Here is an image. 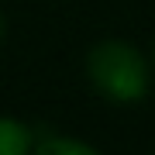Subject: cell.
<instances>
[{
  "label": "cell",
  "instance_id": "2",
  "mask_svg": "<svg viewBox=\"0 0 155 155\" xmlns=\"http://www.w3.org/2000/svg\"><path fill=\"white\" fill-rule=\"evenodd\" d=\"M24 152H35L31 127L11 117H0V155H24Z\"/></svg>",
  "mask_w": 155,
  "mask_h": 155
},
{
  "label": "cell",
  "instance_id": "3",
  "mask_svg": "<svg viewBox=\"0 0 155 155\" xmlns=\"http://www.w3.org/2000/svg\"><path fill=\"white\" fill-rule=\"evenodd\" d=\"M35 152L38 155H93L97 148L86 141H76V138H59V134H45V138H35Z\"/></svg>",
  "mask_w": 155,
  "mask_h": 155
},
{
  "label": "cell",
  "instance_id": "4",
  "mask_svg": "<svg viewBox=\"0 0 155 155\" xmlns=\"http://www.w3.org/2000/svg\"><path fill=\"white\" fill-rule=\"evenodd\" d=\"M4 31H7V24H4V14H0V41H4Z\"/></svg>",
  "mask_w": 155,
  "mask_h": 155
},
{
  "label": "cell",
  "instance_id": "1",
  "mask_svg": "<svg viewBox=\"0 0 155 155\" xmlns=\"http://www.w3.org/2000/svg\"><path fill=\"white\" fill-rule=\"evenodd\" d=\"M86 76L100 97L110 104H138L148 93V62L131 41L107 38L86 55Z\"/></svg>",
  "mask_w": 155,
  "mask_h": 155
},
{
  "label": "cell",
  "instance_id": "5",
  "mask_svg": "<svg viewBox=\"0 0 155 155\" xmlns=\"http://www.w3.org/2000/svg\"><path fill=\"white\" fill-rule=\"evenodd\" d=\"M152 62H155V48H152Z\"/></svg>",
  "mask_w": 155,
  "mask_h": 155
}]
</instances>
